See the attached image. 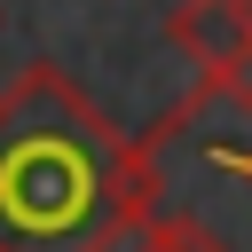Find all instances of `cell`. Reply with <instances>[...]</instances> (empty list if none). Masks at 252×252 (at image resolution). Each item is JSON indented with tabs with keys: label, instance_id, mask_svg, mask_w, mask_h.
Returning a JSON list of instances; mask_svg holds the SVG:
<instances>
[{
	"label": "cell",
	"instance_id": "obj_1",
	"mask_svg": "<svg viewBox=\"0 0 252 252\" xmlns=\"http://www.w3.org/2000/svg\"><path fill=\"white\" fill-rule=\"evenodd\" d=\"M158 197V134H118L79 79L24 63L0 87V252H118Z\"/></svg>",
	"mask_w": 252,
	"mask_h": 252
},
{
	"label": "cell",
	"instance_id": "obj_4",
	"mask_svg": "<svg viewBox=\"0 0 252 252\" xmlns=\"http://www.w3.org/2000/svg\"><path fill=\"white\" fill-rule=\"evenodd\" d=\"M236 16H244V32H252V0H236Z\"/></svg>",
	"mask_w": 252,
	"mask_h": 252
},
{
	"label": "cell",
	"instance_id": "obj_2",
	"mask_svg": "<svg viewBox=\"0 0 252 252\" xmlns=\"http://www.w3.org/2000/svg\"><path fill=\"white\" fill-rule=\"evenodd\" d=\"M118 252H236V244H228V228H213L197 205L181 213V205H165V197H158V205H150V220H142Z\"/></svg>",
	"mask_w": 252,
	"mask_h": 252
},
{
	"label": "cell",
	"instance_id": "obj_3",
	"mask_svg": "<svg viewBox=\"0 0 252 252\" xmlns=\"http://www.w3.org/2000/svg\"><path fill=\"white\" fill-rule=\"evenodd\" d=\"M205 165H213V173L236 189V205L252 213V118H236V134H220V142L205 150ZM228 244H236V252H252V236H228Z\"/></svg>",
	"mask_w": 252,
	"mask_h": 252
}]
</instances>
